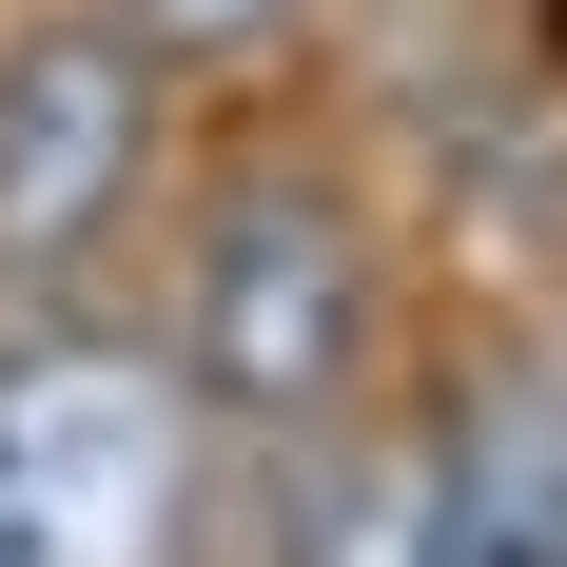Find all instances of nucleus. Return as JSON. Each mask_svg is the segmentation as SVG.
Here are the masks:
<instances>
[{
  "label": "nucleus",
  "mask_w": 567,
  "mask_h": 567,
  "mask_svg": "<svg viewBox=\"0 0 567 567\" xmlns=\"http://www.w3.org/2000/svg\"><path fill=\"white\" fill-rule=\"evenodd\" d=\"M431 567H567V411L489 392L431 451Z\"/></svg>",
  "instance_id": "obj_4"
},
{
  "label": "nucleus",
  "mask_w": 567,
  "mask_h": 567,
  "mask_svg": "<svg viewBox=\"0 0 567 567\" xmlns=\"http://www.w3.org/2000/svg\"><path fill=\"white\" fill-rule=\"evenodd\" d=\"M117 20H137V59H255L293 0H117Z\"/></svg>",
  "instance_id": "obj_6"
},
{
  "label": "nucleus",
  "mask_w": 567,
  "mask_h": 567,
  "mask_svg": "<svg viewBox=\"0 0 567 567\" xmlns=\"http://www.w3.org/2000/svg\"><path fill=\"white\" fill-rule=\"evenodd\" d=\"M0 567H196V372L137 333L0 352Z\"/></svg>",
  "instance_id": "obj_2"
},
{
  "label": "nucleus",
  "mask_w": 567,
  "mask_h": 567,
  "mask_svg": "<svg viewBox=\"0 0 567 567\" xmlns=\"http://www.w3.org/2000/svg\"><path fill=\"white\" fill-rule=\"evenodd\" d=\"M372 333H392V293H372L352 176H313V157L216 176L196 275H176V372H196V411H235V431H352V411H372Z\"/></svg>",
  "instance_id": "obj_1"
},
{
  "label": "nucleus",
  "mask_w": 567,
  "mask_h": 567,
  "mask_svg": "<svg viewBox=\"0 0 567 567\" xmlns=\"http://www.w3.org/2000/svg\"><path fill=\"white\" fill-rule=\"evenodd\" d=\"M157 157V79H137V20H59V40L0 59V293H59L117 235Z\"/></svg>",
  "instance_id": "obj_3"
},
{
  "label": "nucleus",
  "mask_w": 567,
  "mask_h": 567,
  "mask_svg": "<svg viewBox=\"0 0 567 567\" xmlns=\"http://www.w3.org/2000/svg\"><path fill=\"white\" fill-rule=\"evenodd\" d=\"M293 567H431V451H352L293 509Z\"/></svg>",
  "instance_id": "obj_5"
}]
</instances>
